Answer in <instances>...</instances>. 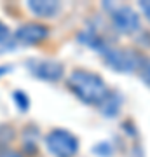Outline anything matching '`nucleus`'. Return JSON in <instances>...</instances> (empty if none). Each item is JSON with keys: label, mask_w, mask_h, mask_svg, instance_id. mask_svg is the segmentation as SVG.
Segmentation results:
<instances>
[{"label": "nucleus", "mask_w": 150, "mask_h": 157, "mask_svg": "<svg viewBox=\"0 0 150 157\" xmlns=\"http://www.w3.org/2000/svg\"><path fill=\"white\" fill-rule=\"evenodd\" d=\"M68 86L84 103L89 105H101V101L108 96L103 78L87 70H75L68 78Z\"/></svg>", "instance_id": "obj_1"}, {"label": "nucleus", "mask_w": 150, "mask_h": 157, "mask_svg": "<svg viewBox=\"0 0 150 157\" xmlns=\"http://www.w3.org/2000/svg\"><path fill=\"white\" fill-rule=\"evenodd\" d=\"M45 145L49 152L56 157H73L77 154V138L65 129H54L45 136Z\"/></svg>", "instance_id": "obj_2"}, {"label": "nucleus", "mask_w": 150, "mask_h": 157, "mask_svg": "<svg viewBox=\"0 0 150 157\" xmlns=\"http://www.w3.org/2000/svg\"><path fill=\"white\" fill-rule=\"evenodd\" d=\"M103 52V58H105V63L108 65L110 68L117 70L121 73H126V72H131L134 68H140L141 61L133 51H128V49H119V47H105L101 51Z\"/></svg>", "instance_id": "obj_3"}, {"label": "nucleus", "mask_w": 150, "mask_h": 157, "mask_svg": "<svg viewBox=\"0 0 150 157\" xmlns=\"http://www.w3.org/2000/svg\"><path fill=\"white\" fill-rule=\"evenodd\" d=\"M26 67L35 77L42 78V80H49V82H54L58 78H61L63 75V65L52 61V59H30Z\"/></svg>", "instance_id": "obj_4"}, {"label": "nucleus", "mask_w": 150, "mask_h": 157, "mask_svg": "<svg viewBox=\"0 0 150 157\" xmlns=\"http://www.w3.org/2000/svg\"><path fill=\"white\" fill-rule=\"evenodd\" d=\"M112 23L121 33H134L140 28V16L131 7H117L112 12Z\"/></svg>", "instance_id": "obj_5"}, {"label": "nucleus", "mask_w": 150, "mask_h": 157, "mask_svg": "<svg viewBox=\"0 0 150 157\" xmlns=\"http://www.w3.org/2000/svg\"><path fill=\"white\" fill-rule=\"evenodd\" d=\"M45 37H47V28L44 25H39V23H26V25L19 26L14 33V40L23 45L39 44Z\"/></svg>", "instance_id": "obj_6"}, {"label": "nucleus", "mask_w": 150, "mask_h": 157, "mask_svg": "<svg viewBox=\"0 0 150 157\" xmlns=\"http://www.w3.org/2000/svg\"><path fill=\"white\" fill-rule=\"evenodd\" d=\"M28 9L40 17H52L60 11V4L56 0H30Z\"/></svg>", "instance_id": "obj_7"}, {"label": "nucleus", "mask_w": 150, "mask_h": 157, "mask_svg": "<svg viewBox=\"0 0 150 157\" xmlns=\"http://www.w3.org/2000/svg\"><path fill=\"white\" fill-rule=\"evenodd\" d=\"M12 138H14V131L9 126H0V152L6 150L4 147L9 145Z\"/></svg>", "instance_id": "obj_8"}, {"label": "nucleus", "mask_w": 150, "mask_h": 157, "mask_svg": "<svg viewBox=\"0 0 150 157\" xmlns=\"http://www.w3.org/2000/svg\"><path fill=\"white\" fill-rule=\"evenodd\" d=\"M12 98H14V103H16V107L21 110V112H26L28 107H30V100H28V96L23 93V91H14L12 93Z\"/></svg>", "instance_id": "obj_9"}, {"label": "nucleus", "mask_w": 150, "mask_h": 157, "mask_svg": "<svg viewBox=\"0 0 150 157\" xmlns=\"http://www.w3.org/2000/svg\"><path fill=\"white\" fill-rule=\"evenodd\" d=\"M138 70H140V77L143 78V82L147 86H150V59H143Z\"/></svg>", "instance_id": "obj_10"}, {"label": "nucleus", "mask_w": 150, "mask_h": 157, "mask_svg": "<svg viewBox=\"0 0 150 157\" xmlns=\"http://www.w3.org/2000/svg\"><path fill=\"white\" fill-rule=\"evenodd\" d=\"M94 152H100L103 157H108V154H110V147L106 145V143H101V145L94 147Z\"/></svg>", "instance_id": "obj_11"}, {"label": "nucleus", "mask_w": 150, "mask_h": 157, "mask_svg": "<svg viewBox=\"0 0 150 157\" xmlns=\"http://www.w3.org/2000/svg\"><path fill=\"white\" fill-rule=\"evenodd\" d=\"M140 7H141L143 14L147 16V19L150 21V0H147V2H140Z\"/></svg>", "instance_id": "obj_12"}, {"label": "nucleus", "mask_w": 150, "mask_h": 157, "mask_svg": "<svg viewBox=\"0 0 150 157\" xmlns=\"http://www.w3.org/2000/svg\"><path fill=\"white\" fill-rule=\"evenodd\" d=\"M7 37H9V30H7V26L4 23L0 21V42L2 40H7Z\"/></svg>", "instance_id": "obj_13"}, {"label": "nucleus", "mask_w": 150, "mask_h": 157, "mask_svg": "<svg viewBox=\"0 0 150 157\" xmlns=\"http://www.w3.org/2000/svg\"><path fill=\"white\" fill-rule=\"evenodd\" d=\"M0 157H23V155L16 150H2L0 152Z\"/></svg>", "instance_id": "obj_14"}, {"label": "nucleus", "mask_w": 150, "mask_h": 157, "mask_svg": "<svg viewBox=\"0 0 150 157\" xmlns=\"http://www.w3.org/2000/svg\"><path fill=\"white\" fill-rule=\"evenodd\" d=\"M11 70H12V65H2V67H0V77L6 75V73H9Z\"/></svg>", "instance_id": "obj_15"}]
</instances>
